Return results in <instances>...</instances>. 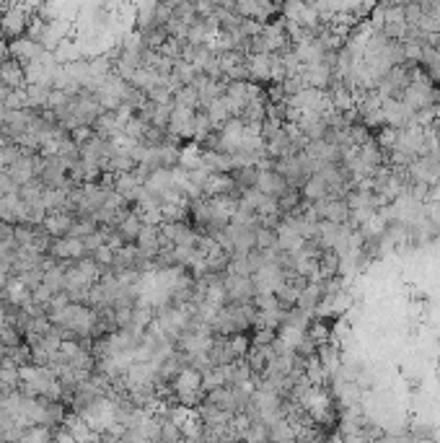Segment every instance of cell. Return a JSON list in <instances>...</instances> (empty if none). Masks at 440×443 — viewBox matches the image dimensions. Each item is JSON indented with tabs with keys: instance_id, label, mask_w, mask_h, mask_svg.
Listing matches in <instances>:
<instances>
[{
	"instance_id": "1",
	"label": "cell",
	"mask_w": 440,
	"mask_h": 443,
	"mask_svg": "<svg viewBox=\"0 0 440 443\" xmlns=\"http://www.w3.org/2000/svg\"><path fill=\"white\" fill-rule=\"evenodd\" d=\"M223 290H225V304H254V298H256V288L252 277L225 275Z\"/></svg>"
},
{
	"instance_id": "2",
	"label": "cell",
	"mask_w": 440,
	"mask_h": 443,
	"mask_svg": "<svg viewBox=\"0 0 440 443\" xmlns=\"http://www.w3.org/2000/svg\"><path fill=\"white\" fill-rule=\"evenodd\" d=\"M8 47H10V58L19 60L24 68H26V65H31V62H37V60H39V55L44 52V49H42V44H37V42L29 40V37H19V40L8 42Z\"/></svg>"
},
{
	"instance_id": "3",
	"label": "cell",
	"mask_w": 440,
	"mask_h": 443,
	"mask_svg": "<svg viewBox=\"0 0 440 443\" xmlns=\"http://www.w3.org/2000/svg\"><path fill=\"white\" fill-rule=\"evenodd\" d=\"M256 189H259L264 197H270V200H280V197L288 192V182H285L274 168H264V171H259Z\"/></svg>"
},
{
	"instance_id": "4",
	"label": "cell",
	"mask_w": 440,
	"mask_h": 443,
	"mask_svg": "<svg viewBox=\"0 0 440 443\" xmlns=\"http://www.w3.org/2000/svg\"><path fill=\"white\" fill-rule=\"evenodd\" d=\"M0 220H6L10 226H19L26 220V205L19 200V195L0 197Z\"/></svg>"
},
{
	"instance_id": "5",
	"label": "cell",
	"mask_w": 440,
	"mask_h": 443,
	"mask_svg": "<svg viewBox=\"0 0 440 443\" xmlns=\"http://www.w3.org/2000/svg\"><path fill=\"white\" fill-rule=\"evenodd\" d=\"M143 218L137 210H132L122 223H117V236L125 241V244H137V236H140V231H143Z\"/></svg>"
},
{
	"instance_id": "6",
	"label": "cell",
	"mask_w": 440,
	"mask_h": 443,
	"mask_svg": "<svg viewBox=\"0 0 440 443\" xmlns=\"http://www.w3.org/2000/svg\"><path fill=\"white\" fill-rule=\"evenodd\" d=\"M76 223V218L70 213H52L44 220V231H47L52 238H65L70 234V226Z\"/></svg>"
},
{
	"instance_id": "7",
	"label": "cell",
	"mask_w": 440,
	"mask_h": 443,
	"mask_svg": "<svg viewBox=\"0 0 440 443\" xmlns=\"http://www.w3.org/2000/svg\"><path fill=\"white\" fill-rule=\"evenodd\" d=\"M301 195H303L306 202H322L329 197V184L324 182L322 174H313V177L306 179V184L301 187Z\"/></svg>"
},
{
	"instance_id": "8",
	"label": "cell",
	"mask_w": 440,
	"mask_h": 443,
	"mask_svg": "<svg viewBox=\"0 0 440 443\" xmlns=\"http://www.w3.org/2000/svg\"><path fill=\"white\" fill-rule=\"evenodd\" d=\"M228 177L234 179V184L241 192H249V189H256V182H259V168L256 166H236L231 168Z\"/></svg>"
},
{
	"instance_id": "9",
	"label": "cell",
	"mask_w": 440,
	"mask_h": 443,
	"mask_svg": "<svg viewBox=\"0 0 440 443\" xmlns=\"http://www.w3.org/2000/svg\"><path fill=\"white\" fill-rule=\"evenodd\" d=\"M306 337L316 345H326L332 342V324L324 322V319H311V324L306 329Z\"/></svg>"
},
{
	"instance_id": "10",
	"label": "cell",
	"mask_w": 440,
	"mask_h": 443,
	"mask_svg": "<svg viewBox=\"0 0 440 443\" xmlns=\"http://www.w3.org/2000/svg\"><path fill=\"white\" fill-rule=\"evenodd\" d=\"M303 202V195H301V189L295 187H288V192H285L280 200H277V210H280V216H290L295 207Z\"/></svg>"
},
{
	"instance_id": "11",
	"label": "cell",
	"mask_w": 440,
	"mask_h": 443,
	"mask_svg": "<svg viewBox=\"0 0 440 443\" xmlns=\"http://www.w3.org/2000/svg\"><path fill=\"white\" fill-rule=\"evenodd\" d=\"M270 443H295V431L288 420H280L270 428Z\"/></svg>"
},
{
	"instance_id": "12",
	"label": "cell",
	"mask_w": 440,
	"mask_h": 443,
	"mask_svg": "<svg viewBox=\"0 0 440 443\" xmlns=\"http://www.w3.org/2000/svg\"><path fill=\"white\" fill-rule=\"evenodd\" d=\"M254 249H259V252H274V249H277V231H272V228H259V231H256Z\"/></svg>"
},
{
	"instance_id": "13",
	"label": "cell",
	"mask_w": 440,
	"mask_h": 443,
	"mask_svg": "<svg viewBox=\"0 0 440 443\" xmlns=\"http://www.w3.org/2000/svg\"><path fill=\"white\" fill-rule=\"evenodd\" d=\"M347 138H350V143H352V148H358L360 150L365 143H371L373 140V132L362 122H358V125H352L350 130H347Z\"/></svg>"
},
{
	"instance_id": "14",
	"label": "cell",
	"mask_w": 440,
	"mask_h": 443,
	"mask_svg": "<svg viewBox=\"0 0 440 443\" xmlns=\"http://www.w3.org/2000/svg\"><path fill=\"white\" fill-rule=\"evenodd\" d=\"M220 386H225L223 368H210V371L202 374V392L205 394L215 392V389H220Z\"/></svg>"
},
{
	"instance_id": "15",
	"label": "cell",
	"mask_w": 440,
	"mask_h": 443,
	"mask_svg": "<svg viewBox=\"0 0 440 443\" xmlns=\"http://www.w3.org/2000/svg\"><path fill=\"white\" fill-rule=\"evenodd\" d=\"M280 340V332L277 329H254L252 335V347H272Z\"/></svg>"
},
{
	"instance_id": "16",
	"label": "cell",
	"mask_w": 440,
	"mask_h": 443,
	"mask_svg": "<svg viewBox=\"0 0 440 443\" xmlns=\"http://www.w3.org/2000/svg\"><path fill=\"white\" fill-rule=\"evenodd\" d=\"M21 158V148L16 143H0V168L13 166Z\"/></svg>"
},
{
	"instance_id": "17",
	"label": "cell",
	"mask_w": 440,
	"mask_h": 443,
	"mask_svg": "<svg viewBox=\"0 0 440 443\" xmlns=\"http://www.w3.org/2000/svg\"><path fill=\"white\" fill-rule=\"evenodd\" d=\"M401 16H404V24H407V26H420L425 13H422L420 3H404V6H401Z\"/></svg>"
},
{
	"instance_id": "18",
	"label": "cell",
	"mask_w": 440,
	"mask_h": 443,
	"mask_svg": "<svg viewBox=\"0 0 440 443\" xmlns=\"http://www.w3.org/2000/svg\"><path fill=\"white\" fill-rule=\"evenodd\" d=\"M80 244H83V249H86V254L91 257L94 254V252H96V249H101V246L107 244V241H104V236H101V231H94V234H88L86 238H80Z\"/></svg>"
},
{
	"instance_id": "19",
	"label": "cell",
	"mask_w": 440,
	"mask_h": 443,
	"mask_svg": "<svg viewBox=\"0 0 440 443\" xmlns=\"http://www.w3.org/2000/svg\"><path fill=\"white\" fill-rule=\"evenodd\" d=\"M8 324V314H6V306H0V329Z\"/></svg>"
}]
</instances>
